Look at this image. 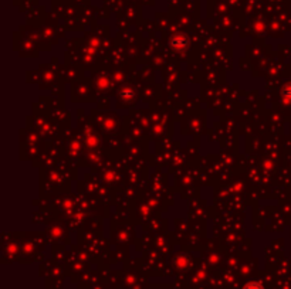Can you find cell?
<instances>
[{
  "instance_id": "1",
  "label": "cell",
  "mask_w": 291,
  "mask_h": 289,
  "mask_svg": "<svg viewBox=\"0 0 291 289\" xmlns=\"http://www.w3.org/2000/svg\"><path fill=\"white\" fill-rule=\"evenodd\" d=\"M244 289H264L260 284H257V282H252V284H247Z\"/></svg>"
}]
</instances>
